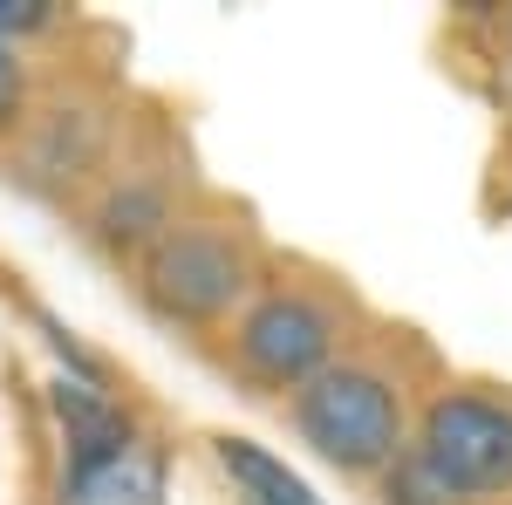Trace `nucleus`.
<instances>
[{
    "label": "nucleus",
    "mask_w": 512,
    "mask_h": 505,
    "mask_svg": "<svg viewBox=\"0 0 512 505\" xmlns=\"http://www.w3.org/2000/svg\"><path fill=\"white\" fill-rule=\"evenodd\" d=\"M69 505H164V465L151 451H123L103 471H89L69 485Z\"/></svg>",
    "instance_id": "0eeeda50"
},
{
    "label": "nucleus",
    "mask_w": 512,
    "mask_h": 505,
    "mask_svg": "<svg viewBox=\"0 0 512 505\" xmlns=\"http://www.w3.org/2000/svg\"><path fill=\"white\" fill-rule=\"evenodd\" d=\"M390 505H458V499H451V492L437 485L431 471H424V458H417V451H410V458L396 451V471H390Z\"/></svg>",
    "instance_id": "1a4fd4ad"
},
{
    "label": "nucleus",
    "mask_w": 512,
    "mask_h": 505,
    "mask_svg": "<svg viewBox=\"0 0 512 505\" xmlns=\"http://www.w3.org/2000/svg\"><path fill=\"white\" fill-rule=\"evenodd\" d=\"M21 117V62H14V48L0 41V123Z\"/></svg>",
    "instance_id": "9b49d317"
},
{
    "label": "nucleus",
    "mask_w": 512,
    "mask_h": 505,
    "mask_svg": "<svg viewBox=\"0 0 512 505\" xmlns=\"http://www.w3.org/2000/svg\"><path fill=\"white\" fill-rule=\"evenodd\" d=\"M219 465H226V478H233L253 505H321L301 471H287L274 451H260V444H246V437H219Z\"/></svg>",
    "instance_id": "423d86ee"
},
{
    "label": "nucleus",
    "mask_w": 512,
    "mask_h": 505,
    "mask_svg": "<svg viewBox=\"0 0 512 505\" xmlns=\"http://www.w3.org/2000/svg\"><path fill=\"white\" fill-rule=\"evenodd\" d=\"M294 424L328 465L376 471L403 444V396L390 376H376L362 362H328L315 383L294 389Z\"/></svg>",
    "instance_id": "f257e3e1"
},
{
    "label": "nucleus",
    "mask_w": 512,
    "mask_h": 505,
    "mask_svg": "<svg viewBox=\"0 0 512 505\" xmlns=\"http://www.w3.org/2000/svg\"><path fill=\"white\" fill-rule=\"evenodd\" d=\"M335 355V308L301 294V287H274L267 301H253V314L239 321V362L260 383H315Z\"/></svg>",
    "instance_id": "20e7f679"
},
{
    "label": "nucleus",
    "mask_w": 512,
    "mask_h": 505,
    "mask_svg": "<svg viewBox=\"0 0 512 505\" xmlns=\"http://www.w3.org/2000/svg\"><path fill=\"white\" fill-rule=\"evenodd\" d=\"M417 458L451 499H485L512 485V410L492 396H437L424 410Z\"/></svg>",
    "instance_id": "f03ea898"
},
{
    "label": "nucleus",
    "mask_w": 512,
    "mask_h": 505,
    "mask_svg": "<svg viewBox=\"0 0 512 505\" xmlns=\"http://www.w3.org/2000/svg\"><path fill=\"white\" fill-rule=\"evenodd\" d=\"M246 280H253L246 246L233 233H219V226H171L144 260L151 301L164 314H178V321H219L246 294Z\"/></svg>",
    "instance_id": "7ed1b4c3"
},
{
    "label": "nucleus",
    "mask_w": 512,
    "mask_h": 505,
    "mask_svg": "<svg viewBox=\"0 0 512 505\" xmlns=\"http://www.w3.org/2000/svg\"><path fill=\"white\" fill-rule=\"evenodd\" d=\"M55 21V0H0V41L14 48L21 35H41Z\"/></svg>",
    "instance_id": "9d476101"
},
{
    "label": "nucleus",
    "mask_w": 512,
    "mask_h": 505,
    "mask_svg": "<svg viewBox=\"0 0 512 505\" xmlns=\"http://www.w3.org/2000/svg\"><path fill=\"white\" fill-rule=\"evenodd\" d=\"M96 226H103L110 246H144V239L158 246V239L171 233V205H164L158 185H117V192L103 198Z\"/></svg>",
    "instance_id": "6e6552de"
},
{
    "label": "nucleus",
    "mask_w": 512,
    "mask_h": 505,
    "mask_svg": "<svg viewBox=\"0 0 512 505\" xmlns=\"http://www.w3.org/2000/svg\"><path fill=\"white\" fill-rule=\"evenodd\" d=\"M55 417H62V437H69V485L130 451V424H123V410H117V403H103L89 383H55Z\"/></svg>",
    "instance_id": "39448f33"
}]
</instances>
